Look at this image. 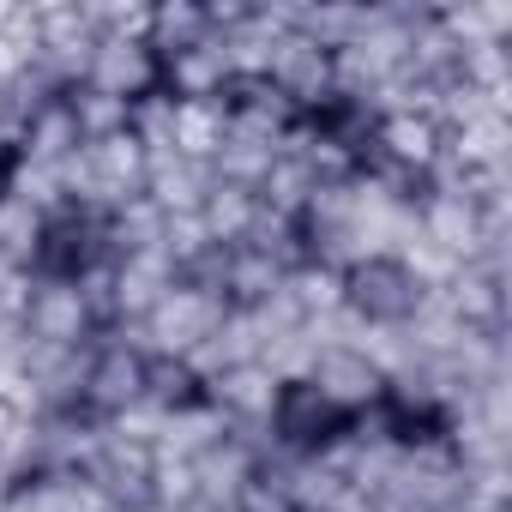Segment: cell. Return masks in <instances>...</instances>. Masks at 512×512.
Listing matches in <instances>:
<instances>
[{
    "instance_id": "1",
    "label": "cell",
    "mask_w": 512,
    "mask_h": 512,
    "mask_svg": "<svg viewBox=\"0 0 512 512\" xmlns=\"http://www.w3.org/2000/svg\"><path fill=\"white\" fill-rule=\"evenodd\" d=\"M109 266H115V253H109V205L67 199V193L55 205H43L37 241L25 253V278L31 284H91Z\"/></svg>"
},
{
    "instance_id": "2",
    "label": "cell",
    "mask_w": 512,
    "mask_h": 512,
    "mask_svg": "<svg viewBox=\"0 0 512 512\" xmlns=\"http://www.w3.org/2000/svg\"><path fill=\"white\" fill-rule=\"evenodd\" d=\"M260 434H266V452L284 458V464H326V458H338L350 446L356 416H344L338 404H326L308 374H284L278 398H272V416H266Z\"/></svg>"
},
{
    "instance_id": "3",
    "label": "cell",
    "mask_w": 512,
    "mask_h": 512,
    "mask_svg": "<svg viewBox=\"0 0 512 512\" xmlns=\"http://www.w3.org/2000/svg\"><path fill=\"white\" fill-rule=\"evenodd\" d=\"M428 284L398 260L392 247H368L356 260H344V314L368 332H404L428 308Z\"/></svg>"
},
{
    "instance_id": "4",
    "label": "cell",
    "mask_w": 512,
    "mask_h": 512,
    "mask_svg": "<svg viewBox=\"0 0 512 512\" xmlns=\"http://www.w3.org/2000/svg\"><path fill=\"white\" fill-rule=\"evenodd\" d=\"M73 404L85 416H97L103 428H115L121 416L145 410V344L133 332H109L85 350V368H79V392Z\"/></svg>"
},
{
    "instance_id": "5",
    "label": "cell",
    "mask_w": 512,
    "mask_h": 512,
    "mask_svg": "<svg viewBox=\"0 0 512 512\" xmlns=\"http://www.w3.org/2000/svg\"><path fill=\"white\" fill-rule=\"evenodd\" d=\"M103 338L85 284H25V308H19V344H43V350H91Z\"/></svg>"
},
{
    "instance_id": "6",
    "label": "cell",
    "mask_w": 512,
    "mask_h": 512,
    "mask_svg": "<svg viewBox=\"0 0 512 512\" xmlns=\"http://www.w3.org/2000/svg\"><path fill=\"white\" fill-rule=\"evenodd\" d=\"M223 302L217 296H205V290H193V284H169L151 308H145V320H139V344L145 350H163V356H199L217 332H223Z\"/></svg>"
},
{
    "instance_id": "7",
    "label": "cell",
    "mask_w": 512,
    "mask_h": 512,
    "mask_svg": "<svg viewBox=\"0 0 512 512\" xmlns=\"http://www.w3.org/2000/svg\"><path fill=\"white\" fill-rule=\"evenodd\" d=\"M308 380H314L320 398L338 404L344 416H368V410L386 398V386H392L386 362H380L374 350H362V344H314Z\"/></svg>"
},
{
    "instance_id": "8",
    "label": "cell",
    "mask_w": 512,
    "mask_h": 512,
    "mask_svg": "<svg viewBox=\"0 0 512 512\" xmlns=\"http://www.w3.org/2000/svg\"><path fill=\"white\" fill-rule=\"evenodd\" d=\"M211 380V410H217V422H229V428H241V434H260L266 428V416H272V398H278V368L272 362H223V368H211L205 374Z\"/></svg>"
},
{
    "instance_id": "9",
    "label": "cell",
    "mask_w": 512,
    "mask_h": 512,
    "mask_svg": "<svg viewBox=\"0 0 512 512\" xmlns=\"http://www.w3.org/2000/svg\"><path fill=\"white\" fill-rule=\"evenodd\" d=\"M145 410L163 422H187V416H217L211 410V380L193 356H163L145 350Z\"/></svg>"
},
{
    "instance_id": "10",
    "label": "cell",
    "mask_w": 512,
    "mask_h": 512,
    "mask_svg": "<svg viewBox=\"0 0 512 512\" xmlns=\"http://www.w3.org/2000/svg\"><path fill=\"white\" fill-rule=\"evenodd\" d=\"M229 145V121L217 103H169V121H163V157H181V163H199L211 169Z\"/></svg>"
},
{
    "instance_id": "11",
    "label": "cell",
    "mask_w": 512,
    "mask_h": 512,
    "mask_svg": "<svg viewBox=\"0 0 512 512\" xmlns=\"http://www.w3.org/2000/svg\"><path fill=\"white\" fill-rule=\"evenodd\" d=\"M157 61L187 55L199 43H211V19H205V0H157L145 7V37H139Z\"/></svg>"
},
{
    "instance_id": "12",
    "label": "cell",
    "mask_w": 512,
    "mask_h": 512,
    "mask_svg": "<svg viewBox=\"0 0 512 512\" xmlns=\"http://www.w3.org/2000/svg\"><path fill=\"white\" fill-rule=\"evenodd\" d=\"M205 187H211V169L181 163V157H157V163H151V181H145V199H151L163 217H187V211L205 205Z\"/></svg>"
},
{
    "instance_id": "13",
    "label": "cell",
    "mask_w": 512,
    "mask_h": 512,
    "mask_svg": "<svg viewBox=\"0 0 512 512\" xmlns=\"http://www.w3.org/2000/svg\"><path fill=\"white\" fill-rule=\"evenodd\" d=\"M25 145H19V133H0V199H13L19 187H25Z\"/></svg>"
},
{
    "instance_id": "14",
    "label": "cell",
    "mask_w": 512,
    "mask_h": 512,
    "mask_svg": "<svg viewBox=\"0 0 512 512\" xmlns=\"http://www.w3.org/2000/svg\"><path fill=\"white\" fill-rule=\"evenodd\" d=\"M0 278H7V266H0Z\"/></svg>"
}]
</instances>
